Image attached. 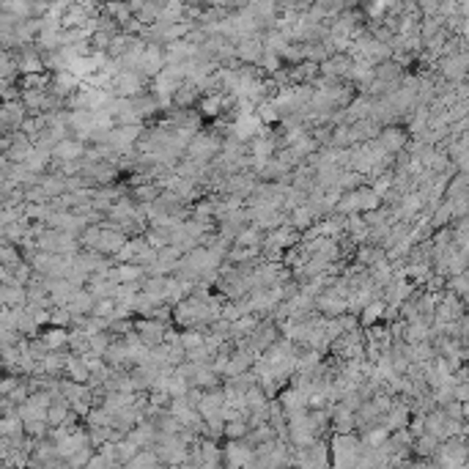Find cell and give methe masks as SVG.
<instances>
[{
    "label": "cell",
    "mask_w": 469,
    "mask_h": 469,
    "mask_svg": "<svg viewBox=\"0 0 469 469\" xmlns=\"http://www.w3.org/2000/svg\"><path fill=\"white\" fill-rule=\"evenodd\" d=\"M113 85H116V96H121V99H138V96L149 93V85H151V82L143 77L140 72L124 69L118 77L113 80Z\"/></svg>",
    "instance_id": "obj_1"
},
{
    "label": "cell",
    "mask_w": 469,
    "mask_h": 469,
    "mask_svg": "<svg viewBox=\"0 0 469 469\" xmlns=\"http://www.w3.org/2000/svg\"><path fill=\"white\" fill-rule=\"evenodd\" d=\"M167 329H170V327H167L165 321H156V318H138V321H135V332L140 335L143 346H149V349H156V346L165 343Z\"/></svg>",
    "instance_id": "obj_2"
},
{
    "label": "cell",
    "mask_w": 469,
    "mask_h": 469,
    "mask_svg": "<svg viewBox=\"0 0 469 469\" xmlns=\"http://www.w3.org/2000/svg\"><path fill=\"white\" fill-rule=\"evenodd\" d=\"M85 151H88V146H85V143H80V140H75V138H69V140H64V143H58V146H55L53 159H55V162H80V159H85Z\"/></svg>",
    "instance_id": "obj_3"
},
{
    "label": "cell",
    "mask_w": 469,
    "mask_h": 469,
    "mask_svg": "<svg viewBox=\"0 0 469 469\" xmlns=\"http://www.w3.org/2000/svg\"><path fill=\"white\" fill-rule=\"evenodd\" d=\"M129 439H132L135 445H140V450H154L156 442H159V431H156V425L151 420H146V423H140V425L129 434Z\"/></svg>",
    "instance_id": "obj_4"
},
{
    "label": "cell",
    "mask_w": 469,
    "mask_h": 469,
    "mask_svg": "<svg viewBox=\"0 0 469 469\" xmlns=\"http://www.w3.org/2000/svg\"><path fill=\"white\" fill-rule=\"evenodd\" d=\"M50 351H69V329H61V327H47L42 335H39Z\"/></svg>",
    "instance_id": "obj_5"
},
{
    "label": "cell",
    "mask_w": 469,
    "mask_h": 469,
    "mask_svg": "<svg viewBox=\"0 0 469 469\" xmlns=\"http://www.w3.org/2000/svg\"><path fill=\"white\" fill-rule=\"evenodd\" d=\"M223 406H226V392H223V387H220V390H209L206 395H203V401H201L198 412H201V417L206 420V417L220 414V412H223Z\"/></svg>",
    "instance_id": "obj_6"
},
{
    "label": "cell",
    "mask_w": 469,
    "mask_h": 469,
    "mask_svg": "<svg viewBox=\"0 0 469 469\" xmlns=\"http://www.w3.org/2000/svg\"><path fill=\"white\" fill-rule=\"evenodd\" d=\"M66 308H69L72 315H93L96 300H93V294L88 288H80V291H75V297H72V302Z\"/></svg>",
    "instance_id": "obj_7"
},
{
    "label": "cell",
    "mask_w": 469,
    "mask_h": 469,
    "mask_svg": "<svg viewBox=\"0 0 469 469\" xmlns=\"http://www.w3.org/2000/svg\"><path fill=\"white\" fill-rule=\"evenodd\" d=\"M439 450H442V439H436V436H431V434L417 436V439H414V448H412V453H414L417 459L439 456Z\"/></svg>",
    "instance_id": "obj_8"
},
{
    "label": "cell",
    "mask_w": 469,
    "mask_h": 469,
    "mask_svg": "<svg viewBox=\"0 0 469 469\" xmlns=\"http://www.w3.org/2000/svg\"><path fill=\"white\" fill-rule=\"evenodd\" d=\"M0 302H3V308L28 305V288H22V286H0Z\"/></svg>",
    "instance_id": "obj_9"
},
{
    "label": "cell",
    "mask_w": 469,
    "mask_h": 469,
    "mask_svg": "<svg viewBox=\"0 0 469 469\" xmlns=\"http://www.w3.org/2000/svg\"><path fill=\"white\" fill-rule=\"evenodd\" d=\"M403 143H406V135H403V129H398V127H387V129H382V135H379V146L385 149V154L401 151Z\"/></svg>",
    "instance_id": "obj_10"
},
{
    "label": "cell",
    "mask_w": 469,
    "mask_h": 469,
    "mask_svg": "<svg viewBox=\"0 0 469 469\" xmlns=\"http://www.w3.org/2000/svg\"><path fill=\"white\" fill-rule=\"evenodd\" d=\"M66 379H72V382H77V385H88V382H91V371H88V365L80 360L77 354H69Z\"/></svg>",
    "instance_id": "obj_11"
},
{
    "label": "cell",
    "mask_w": 469,
    "mask_h": 469,
    "mask_svg": "<svg viewBox=\"0 0 469 469\" xmlns=\"http://www.w3.org/2000/svg\"><path fill=\"white\" fill-rule=\"evenodd\" d=\"M0 436H8V439L25 436V423L19 417H3L0 420Z\"/></svg>",
    "instance_id": "obj_12"
},
{
    "label": "cell",
    "mask_w": 469,
    "mask_h": 469,
    "mask_svg": "<svg viewBox=\"0 0 469 469\" xmlns=\"http://www.w3.org/2000/svg\"><path fill=\"white\" fill-rule=\"evenodd\" d=\"M250 423L247 420H234V423H228L226 425V439L228 442H244L247 436H250Z\"/></svg>",
    "instance_id": "obj_13"
},
{
    "label": "cell",
    "mask_w": 469,
    "mask_h": 469,
    "mask_svg": "<svg viewBox=\"0 0 469 469\" xmlns=\"http://www.w3.org/2000/svg\"><path fill=\"white\" fill-rule=\"evenodd\" d=\"M203 423H206V439H214V442L226 439V425H228V423H226L220 414H214V417H206Z\"/></svg>",
    "instance_id": "obj_14"
},
{
    "label": "cell",
    "mask_w": 469,
    "mask_h": 469,
    "mask_svg": "<svg viewBox=\"0 0 469 469\" xmlns=\"http://www.w3.org/2000/svg\"><path fill=\"white\" fill-rule=\"evenodd\" d=\"M116 450H118V461L127 467L129 461H135V459H138V453H140V445H135V442L127 436V439H121V442L116 445Z\"/></svg>",
    "instance_id": "obj_15"
},
{
    "label": "cell",
    "mask_w": 469,
    "mask_h": 469,
    "mask_svg": "<svg viewBox=\"0 0 469 469\" xmlns=\"http://www.w3.org/2000/svg\"><path fill=\"white\" fill-rule=\"evenodd\" d=\"M181 346L187 351L206 346V332H201V329H181Z\"/></svg>",
    "instance_id": "obj_16"
},
{
    "label": "cell",
    "mask_w": 469,
    "mask_h": 469,
    "mask_svg": "<svg viewBox=\"0 0 469 469\" xmlns=\"http://www.w3.org/2000/svg\"><path fill=\"white\" fill-rule=\"evenodd\" d=\"M146 241H149V247H154L156 252H159V250L170 247V231H165V228H149V231H146Z\"/></svg>",
    "instance_id": "obj_17"
},
{
    "label": "cell",
    "mask_w": 469,
    "mask_h": 469,
    "mask_svg": "<svg viewBox=\"0 0 469 469\" xmlns=\"http://www.w3.org/2000/svg\"><path fill=\"white\" fill-rule=\"evenodd\" d=\"M154 467H159V459H156L154 450H140L138 459L127 464V469H154Z\"/></svg>",
    "instance_id": "obj_18"
},
{
    "label": "cell",
    "mask_w": 469,
    "mask_h": 469,
    "mask_svg": "<svg viewBox=\"0 0 469 469\" xmlns=\"http://www.w3.org/2000/svg\"><path fill=\"white\" fill-rule=\"evenodd\" d=\"M50 423H44V420H33V423H25V436H30V439H50Z\"/></svg>",
    "instance_id": "obj_19"
},
{
    "label": "cell",
    "mask_w": 469,
    "mask_h": 469,
    "mask_svg": "<svg viewBox=\"0 0 469 469\" xmlns=\"http://www.w3.org/2000/svg\"><path fill=\"white\" fill-rule=\"evenodd\" d=\"M385 313H387L385 311V300L371 302V305L362 311V327H365V329H368V327H374V321H376V318H382Z\"/></svg>",
    "instance_id": "obj_20"
},
{
    "label": "cell",
    "mask_w": 469,
    "mask_h": 469,
    "mask_svg": "<svg viewBox=\"0 0 469 469\" xmlns=\"http://www.w3.org/2000/svg\"><path fill=\"white\" fill-rule=\"evenodd\" d=\"M96 456V450L93 448H82V450H77L72 459H66V464H69V469H85L88 464H91V459Z\"/></svg>",
    "instance_id": "obj_21"
},
{
    "label": "cell",
    "mask_w": 469,
    "mask_h": 469,
    "mask_svg": "<svg viewBox=\"0 0 469 469\" xmlns=\"http://www.w3.org/2000/svg\"><path fill=\"white\" fill-rule=\"evenodd\" d=\"M116 311H118V302H116V300H102V302H96L93 315H96V318H107V321H113V318H116Z\"/></svg>",
    "instance_id": "obj_22"
},
{
    "label": "cell",
    "mask_w": 469,
    "mask_h": 469,
    "mask_svg": "<svg viewBox=\"0 0 469 469\" xmlns=\"http://www.w3.org/2000/svg\"><path fill=\"white\" fill-rule=\"evenodd\" d=\"M395 77H398V66H395L392 61H385V64L376 66V80H382V82H387V85H395V82H392Z\"/></svg>",
    "instance_id": "obj_23"
},
{
    "label": "cell",
    "mask_w": 469,
    "mask_h": 469,
    "mask_svg": "<svg viewBox=\"0 0 469 469\" xmlns=\"http://www.w3.org/2000/svg\"><path fill=\"white\" fill-rule=\"evenodd\" d=\"M53 327L72 329V313H69V308H53Z\"/></svg>",
    "instance_id": "obj_24"
},
{
    "label": "cell",
    "mask_w": 469,
    "mask_h": 469,
    "mask_svg": "<svg viewBox=\"0 0 469 469\" xmlns=\"http://www.w3.org/2000/svg\"><path fill=\"white\" fill-rule=\"evenodd\" d=\"M22 379L25 376H14V374H6V379H3V385H0V398H8L11 392L17 390L19 385H22Z\"/></svg>",
    "instance_id": "obj_25"
},
{
    "label": "cell",
    "mask_w": 469,
    "mask_h": 469,
    "mask_svg": "<svg viewBox=\"0 0 469 469\" xmlns=\"http://www.w3.org/2000/svg\"><path fill=\"white\" fill-rule=\"evenodd\" d=\"M149 401L154 409H170V403H173V398L167 392H149Z\"/></svg>",
    "instance_id": "obj_26"
},
{
    "label": "cell",
    "mask_w": 469,
    "mask_h": 469,
    "mask_svg": "<svg viewBox=\"0 0 469 469\" xmlns=\"http://www.w3.org/2000/svg\"><path fill=\"white\" fill-rule=\"evenodd\" d=\"M85 469H107V461H104V459H102V456L96 453V456L91 459V464H88Z\"/></svg>",
    "instance_id": "obj_27"
},
{
    "label": "cell",
    "mask_w": 469,
    "mask_h": 469,
    "mask_svg": "<svg viewBox=\"0 0 469 469\" xmlns=\"http://www.w3.org/2000/svg\"><path fill=\"white\" fill-rule=\"evenodd\" d=\"M178 469H198L195 464H184V467H178Z\"/></svg>",
    "instance_id": "obj_28"
}]
</instances>
